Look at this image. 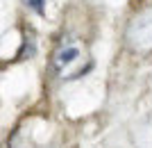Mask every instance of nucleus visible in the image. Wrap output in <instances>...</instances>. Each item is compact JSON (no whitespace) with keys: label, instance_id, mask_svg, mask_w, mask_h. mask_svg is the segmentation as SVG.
Masks as SVG:
<instances>
[{"label":"nucleus","instance_id":"2","mask_svg":"<svg viewBox=\"0 0 152 148\" xmlns=\"http://www.w3.org/2000/svg\"><path fill=\"white\" fill-rule=\"evenodd\" d=\"M125 37H127V46L134 52H141V55L152 52V7L136 14L129 21Z\"/></svg>","mask_w":152,"mask_h":148},{"label":"nucleus","instance_id":"1","mask_svg":"<svg viewBox=\"0 0 152 148\" xmlns=\"http://www.w3.org/2000/svg\"><path fill=\"white\" fill-rule=\"evenodd\" d=\"M91 55L86 46L75 37H64L52 55V68L61 80H75L91 68Z\"/></svg>","mask_w":152,"mask_h":148},{"label":"nucleus","instance_id":"3","mask_svg":"<svg viewBox=\"0 0 152 148\" xmlns=\"http://www.w3.org/2000/svg\"><path fill=\"white\" fill-rule=\"evenodd\" d=\"M45 2L48 0H25V5L37 14H45Z\"/></svg>","mask_w":152,"mask_h":148}]
</instances>
